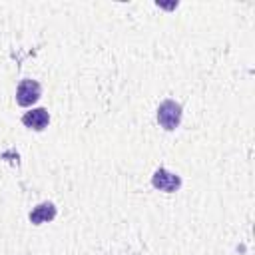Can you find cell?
<instances>
[{"label":"cell","mask_w":255,"mask_h":255,"mask_svg":"<svg viewBox=\"0 0 255 255\" xmlns=\"http://www.w3.org/2000/svg\"><path fill=\"white\" fill-rule=\"evenodd\" d=\"M181 104H177V102H173V100H163L159 106H157V124L163 128V129H167V131H171V129H175L177 126H179V122H181Z\"/></svg>","instance_id":"1"},{"label":"cell","mask_w":255,"mask_h":255,"mask_svg":"<svg viewBox=\"0 0 255 255\" xmlns=\"http://www.w3.org/2000/svg\"><path fill=\"white\" fill-rule=\"evenodd\" d=\"M42 96V88L36 80H22L16 88V104L22 108H28L32 104H36Z\"/></svg>","instance_id":"2"},{"label":"cell","mask_w":255,"mask_h":255,"mask_svg":"<svg viewBox=\"0 0 255 255\" xmlns=\"http://www.w3.org/2000/svg\"><path fill=\"white\" fill-rule=\"evenodd\" d=\"M151 185L159 191H165V193H173L181 187V177L177 173H171L167 171L165 167H159L153 171L151 175Z\"/></svg>","instance_id":"3"},{"label":"cell","mask_w":255,"mask_h":255,"mask_svg":"<svg viewBox=\"0 0 255 255\" xmlns=\"http://www.w3.org/2000/svg\"><path fill=\"white\" fill-rule=\"evenodd\" d=\"M22 124L30 129H36V131H42L48 124H50V114L46 108H34L30 112H26L22 116Z\"/></svg>","instance_id":"4"},{"label":"cell","mask_w":255,"mask_h":255,"mask_svg":"<svg viewBox=\"0 0 255 255\" xmlns=\"http://www.w3.org/2000/svg\"><path fill=\"white\" fill-rule=\"evenodd\" d=\"M56 217V205L52 201H42L38 203L32 211H30V221L32 225H42V223H48Z\"/></svg>","instance_id":"5"}]
</instances>
